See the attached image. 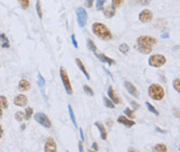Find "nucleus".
<instances>
[{
    "label": "nucleus",
    "instance_id": "nucleus-31",
    "mask_svg": "<svg viewBox=\"0 0 180 152\" xmlns=\"http://www.w3.org/2000/svg\"><path fill=\"white\" fill-rule=\"evenodd\" d=\"M15 119H16V121H18V122H22V121L24 120V112H17L15 114Z\"/></svg>",
    "mask_w": 180,
    "mask_h": 152
},
{
    "label": "nucleus",
    "instance_id": "nucleus-14",
    "mask_svg": "<svg viewBox=\"0 0 180 152\" xmlns=\"http://www.w3.org/2000/svg\"><path fill=\"white\" fill-rule=\"evenodd\" d=\"M118 122L124 126H126L127 128H130V127L134 126L135 125V122L131 119H128V118H126L125 116H119L118 117Z\"/></svg>",
    "mask_w": 180,
    "mask_h": 152
},
{
    "label": "nucleus",
    "instance_id": "nucleus-41",
    "mask_svg": "<svg viewBox=\"0 0 180 152\" xmlns=\"http://www.w3.org/2000/svg\"><path fill=\"white\" fill-rule=\"evenodd\" d=\"M78 148H79V152H83V147H82V141H80L78 143Z\"/></svg>",
    "mask_w": 180,
    "mask_h": 152
},
{
    "label": "nucleus",
    "instance_id": "nucleus-10",
    "mask_svg": "<svg viewBox=\"0 0 180 152\" xmlns=\"http://www.w3.org/2000/svg\"><path fill=\"white\" fill-rule=\"evenodd\" d=\"M107 94H108L109 99H110L114 104H120L121 102H122L121 98L119 97V95L116 93V91H114V88H112V86H108V89H107Z\"/></svg>",
    "mask_w": 180,
    "mask_h": 152
},
{
    "label": "nucleus",
    "instance_id": "nucleus-42",
    "mask_svg": "<svg viewBox=\"0 0 180 152\" xmlns=\"http://www.w3.org/2000/svg\"><path fill=\"white\" fill-rule=\"evenodd\" d=\"M106 125H107V126H112V121L110 120V119H109V120H106Z\"/></svg>",
    "mask_w": 180,
    "mask_h": 152
},
{
    "label": "nucleus",
    "instance_id": "nucleus-29",
    "mask_svg": "<svg viewBox=\"0 0 180 152\" xmlns=\"http://www.w3.org/2000/svg\"><path fill=\"white\" fill-rule=\"evenodd\" d=\"M35 9H37V13L39 18H43V11H42V6H41V1L37 0V4H35Z\"/></svg>",
    "mask_w": 180,
    "mask_h": 152
},
{
    "label": "nucleus",
    "instance_id": "nucleus-16",
    "mask_svg": "<svg viewBox=\"0 0 180 152\" xmlns=\"http://www.w3.org/2000/svg\"><path fill=\"white\" fill-rule=\"evenodd\" d=\"M103 15H104V17L108 18V19H110V18H112L116 15V9L114 7H112V5L110 6H106V7H103Z\"/></svg>",
    "mask_w": 180,
    "mask_h": 152
},
{
    "label": "nucleus",
    "instance_id": "nucleus-43",
    "mask_svg": "<svg viewBox=\"0 0 180 152\" xmlns=\"http://www.w3.org/2000/svg\"><path fill=\"white\" fill-rule=\"evenodd\" d=\"M93 148H94V151H98V145H97L96 142L93 143Z\"/></svg>",
    "mask_w": 180,
    "mask_h": 152
},
{
    "label": "nucleus",
    "instance_id": "nucleus-40",
    "mask_svg": "<svg viewBox=\"0 0 180 152\" xmlns=\"http://www.w3.org/2000/svg\"><path fill=\"white\" fill-rule=\"evenodd\" d=\"M130 103H131V105H132V107H133V109H137L139 107H140V105L135 102V101H130Z\"/></svg>",
    "mask_w": 180,
    "mask_h": 152
},
{
    "label": "nucleus",
    "instance_id": "nucleus-20",
    "mask_svg": "<svg viewBox=\"0 0 180 152\" xmlns=\"http://www.w3.org/2000/svg\"><path fill=\"white\" fill-rule=\"evenodd\" d=\"M153 151L154 152H167L168 151V147L165 145V144H156L154 147H153Z\"/></svg>",
    "mask_w": 180,
    "mask_h": 152
},
{
    "label": "nucleus",
    "instance_id": "nucleus-38",
    "mask_svg": "<svg viewBox=\"0 0 180 152\" xmlns=\"http://www.w3.org/2000/svg\"><path fill=\"white\" fill-rule=\"evenodd\" d=\"M71 40H72V43H73V46H74L75 48H78L77 41H76V39H75V35H71Z\"/></svg>",
    "mask_w": 180,
    "mask_h": 152
},
{
    "label": "nucleus",
    "instance_id": "nucleus-27",
    "mask_svg": "<svg viewBox=\"0 0 180 152\" xmlns=\"http://www.w3.org/2000/svg\"><path fill=\"white\" fill-rule=\"evenodd\" d=\"M0 106L2 108H7L9 107V102H7V99H6L5 96L1 95L0 96Z\"/></svg>",
    "mask_w": 180,
    "mask_h": 152
},
{
    "label": "nucleus",
    "instance_id": "nucleus-23",
    "mask_svg": "<svg viewBox=\"0 0 180 152\" xmlns=\"http://www.w3.org/2000/svg\"><path fill=\"white\" fill-rule=\"evenodd\" d=\"M129 50H130V48H129L128 44L122 43L120 46H119V51H120L121 53H123V54H127Z\"/></svg>",
    "mask_w": 180,
    "mask_h": 152
},
{
    "label": "nucleus",
    "instance_id": "nucleus-7",
    "mask_svg": "<svg viewBox=\"0 0 180 152\" xmlns=\"http://www.w3.org/2000/svg\"><path fill=\"white\" fill-rule=\"evenodd\" d=\"M34 120L37 121V123L44 126L45 128H50L51 127V121L48 118V116L44 114V112H37L34 114Z\"/></svg>",
    "mask_w": 180,
    "mask_h": 152
},
{
    "label": "nucleus",
    "instance_id": "nucleus-24",
    "mask_svg": "<svg viewBox=\"0 0 180 152\" xmlns=\"http://www.w3.org/2000/svg\"><path fill=\"white\" fill-rule=\"evenodd\" d=\"M103 102H104V105L106 106V107H108V108H114V106H116V104L112 102L109 98L107 97H103Z\"/></svg>",
    "mask_w": 180,
    "mask_h": 152
},
{
    "label": "nucleus",
    "instance_id": "nucleus-52",
    "mask_svg": "<svg viewBox=\"0 0 180 152\" xmlns=\"http://www.w3.org/2000/svg\"><path fill=\"white\" fill-rule=\"evenodd\" d=\"M0 68H1V66H0Z\"/></svg>",
    "mask_w": 180,
    "mask_h": 152
},
{
    "label": "nucleus",
    "instance_id": "nucleus-9",
    "mask_svg": "<svg viewBox=\"0 0 180 152\" xmlns=\"http://www.w3.org/2000/svg\"><path fill=\"white\" fill-rule=\"evenodd\" d=\"M44 150H45V152H57L56 143H55L54 139L52 137H48L46 139Z\"/></svg>",
    "mask_w": 180,
    "mask_h": 152
},
{
    "label": "nucleus",
    "instance_id": "nucleus-32",
    "mask_svg": "<svg viewBox=\"0 0 180 152\" xmlns=\"http://www.w3.org/2000/svg\"><path fill=\"white\" fill-rule=\"evenodd\" d=\"M23 9H27L29 7V0H18Z\"/></svg>",
    "mask_w": 180,
    "mask_h": 152
},
{
    "label": "nucleus",
    "instance_id": "nucleus-2",
    "mask_svg": "<svg viewBox=\"0 0 180 152\" xmlns=\"http://www.w3.org/2000/svg\"><path fill=\"white\" fill-rule=\"evenodd\" d=\"M92 31L95 35L103 41H110L112 39V31L108 29V27L105 24L100 22H95L92 25Z\"/></svg>",
    "mask_w": 180,
    "mask_h": 152
},
{
    "label": "nucleus",
    "instance_id": "nucleus-51",
    "mask_svg": "<svg viewBox=\"0 0 180 152\" xmlns=\"http://www.w3.org/2000/svg\"><path fill=\"white\" fill-rule=\"evenodd\" d=\"M89 152H97V151H94V150H89Z\"/></svg>",
    "mask_w": 180,
    "mask_h": 152
},
{
    "label": "nucleus",
    "instance_id": "nucleus-8",
    "mask_svg": "<svg viewBox=\"0 0 180 152\" xmlns=\"http://www.w3.org/2000/svg\"><path fill=\"white\" fill-rule=\"evenodd\" d=\"M152 18H153V13L148 9H143L139 15V19L142 23H148L152 20Z\"/></svg>",
    "mask_w": 180,
    "mask_h": 152
},
{
    "label": "nucleus",
    "instance_id": "nucleus-28",
    "mask_svg": "<svg viewBox=\"0 0 180 152\" xmlns=\"http://www.w3.org/2000/svg\"><path fill=\"white\" fill-rule=\"evenodd\" d=\"M146 106H147V108L149 109V112H151L152 114H154L155 116H158V115H159V112H158L157 109L155 108V106L152 105L150 102H146Z\"/></svg>",
    "mask_w": 180,
    "mask_h": 152
},
{
    "label": "nucleus",
    "instance_id": "nucleus-1",
    "mask_svg": "<svg viewBox=\"0 0 180 152\" xmlns=\"http://www.w3.org/2000/svg\"><path fill=\"white\" fill-rule=\"evenodd\" d=\"M156 44V39L149 35H141L137 40V49L143 54L151 53L152 48Z\"/></svg>",
    "mask_w": 180,
    "mask_h": 152
},
{
    "label": "nucleus",
    "instance_id": "nucleus-34",
    "mask_svg": "<svg viewBox=\"0 0 180 152\" xmlns=\"http://www.w3.org/2000/svg\"><path fill=\"white\" fill-rule=\"evenodd\" d=\"M173 86H174V89L176 90L178 93L180 92V79L179 78L174 79V81H173Z\"/></svg>",
    "mask_w": 180,
    "mask_h": 152
},
{
    "label": "nucleus",
    "instance_id": "nucleus-12",
    "mask_svg": "<svg viewBox=\"0 0 180 152\" xmlns=\"http://www.w3.org/2000/svg\"><path fill=\"white\" fill-rule=\"evenodd\" d=\"M124 84H125V88H126V90H127V92H128L129 94L131 95V96H133V97H135V98H139L140 94H139V91H137V89L134 86V84H132L130 81H125Z\"/></svg>",
    "mask_w": 180,
    "mask_h": 152
},
{
    "label": "nucleus",
    "instance_id": "nucleus-45",
    "mask_svg": "<svg viewBox=\"0 0 180 152\" xmlns=\"http://www.w3.org/2000/svg\"><path fill=\"white\" fill-rule=\"evenodd\" d=\"M2 135H3V128H2V126L0 125V140H1V138H2Z\"/></svg>",
    "mask_w": 180,
    "mask_h": 152
},
{
    "label": "nucleus",
    "instance_id": "nucleus-17",
    "mask_svg": "<svg viewBox=\"0 0 180 152\" xmlns=\"http://www.w3.org/2000/svg\"><path fill=\"white\" fill-rule=\"evenodd\" d=\"M75 63H76V65H77V67L79 68L80 71H81L83 74H84V76L86 77V79H88V80H90V79H91V76H90L89 72L86 71V67H84V65L82 64V62L80 60V58H76V60H75Z\"/></svg>",
    "mask_w": 180,
    "mask_h": 152
},
{
    "label": "nucleus",
    "instance_id": "nucleus-22",
    "mask_svg": "<svg viewBox=\"0 0 180 152\" xmlns=\"http://www.w3.org/2000/svg\"><path fill=\"white\" fill-rule=\"evenodd\" d=\"M32 115H33V109H32V107H26L25 112H24V119L25 120H29L30 118L32 117Z\"/></svg>",
    "mask_w": 180,
    "mask_h": 152
},
{
    "label": "nucleus",
    "instance_id": "nucleus-4",
    "mask_svg": "<svg viewBox=\"0 0 180 152\" xmlns=\"http://www.w3.org/2000/svg\"><path fill=\"white\" fill-rule=\"evenodd\" d=\"M60 79H62V81H63L64 88H65V90H66L67 94L72 95V94H73V89H72L71 81H70V78H69L68 72L65 70V68H64V67H60Z\"/></svg>",
    "mask_w": 180,
    "mask_h": 152
},
{
    "label": "nucleus",
    "instance_id": "nucleus-35",
    "mask_svg": "<svg viewBox=\"0 0 180 152\" xmlns=\"http://www.w3.org/2000/svg\"><path fill=\"white\" fill-rule=\"evenodd\" d=\"M37 83H39V86H40L41 89L42 88H44V84H45V79L43 78V76L39 73V75H37Z\"/></svg>",
    "mask_w": 180,
    "mask_h": 152
},
{
    "label": "nucleus",
    "instance_id": "nucleus-5",
    "mask_svg": "<svg viewBox=\"0 0 180 152\" xmlns=\"http://www.w3.org/2000/svg\"><path fill=\"white\" fill-rule=\"evenodd\" d=\"M167 63V58L163 54H153L149 58L148 64L153 68H160Z\"/></svg>",
    "mask_w": 180,
    "mask_h": 152
},
{
    "label": "nucleus",
    "instance_id": "nucleus-37",
    "mask_svg": "<svg viewBox=\"0 0 180 152\" xmlns=\"http://www.w3.org/2000/svg\"><path fill=\"white\" fill-rule=\"evenodd\" d=\"M135 1H137V3L139 5H143V6L148 5L151 2V0H135Z\"/></svg>",
    "mask_w": 180,
    "mask_h": 152
},
{
    "label": "nucleus",
    "instance_id": "nucleus-44",
    "mask_svg": "<svg viewBox=\"0 0 180 152\" xmlns=\"http://www.w3.org/2000/svg\"><path fill=\"white\" fill-rule=\"evenodd\" d=\"M79 132H80V138H81V141L84 140V135H83V131H82V129L80 128L79 129Z\"/></svg>",
    "mask_w": 180,
    "mask_h": 152
},
{
    "label": "nucleus",
    "instance_id": "nucleus-46",
    "mask_svg": "<svg viewBox=\"0 0 180 152\" xmlns=\"http://www.w3.org/2000/svg\"><path fill=\"white\" fill-rule=\"evenodd\" d=\"M156 130L159 132H163V133H166V130H163L161 128H159V127H156Z\"/></svg>",
    "mask_w": 180,
    "mask_h": 152
},
{
    "label": "nucleus",
    "instance_id": "nucleus-47",
    "mask_svg": "<svg viewBox=\"0 0 180 152\" xmlns=\"http://www.w3.org/2000/svg\"><path fill=\"white\" fill-rule=\"evenodd\" d=\"M128 152H139V151H137V149H134V148H129Z\"/></svg>",
    "mask_w": 180,
    "mask_h": 152
},
{
    "label": "nucleus",
    "instance_id": "nucleus-36",
    "mask_svg": "<svg viewBox=\"0 0 180 152\" xmlns=\"http://www.w3.org/2000/svg\"><path fill=\"white\" fill-rule=\"evenodd\" d=\"M124 0H112V7H114V9H118L119 6H121L122 4H123Z\"/></svg>",
    "mask_w": 180,
    "mask_h": 152
},
{
    "label": "nucleus",
    "instance_id": "nucleus-48",
    "mask_svg": "<svg viewBox=\"0 0 180 152\" xmlns=\"http://www.w3.org/2000/svg\"><path fill=\"white\" fill-rule=\"evenodd\" d=\"M2 115H3V110H2V107L0 106V118L2 117Z\"/></svg>",
    "mask_w": 180,
    "mask_h": 152
},
{
    "label": "nucleus",
    "instance_id": "nucleus-50",
    "mask_svg": "<svg viewBox=\"0 0 180 152\" xmlns=\"http://www.w3.org/2000/svg\"><path fill=\"white\" fill-rule=\"evenodd\" d=\"M169 37V35H167V33H165V35H163V37Z\"/></svg>",
    "mask_w": 180,
    "mask_h": 152
},
{
    "label": "nucleus",
    "instance_id": "nucleus-15",
    "mask_svg": "<svg viewBox=\"0 0 180 152\" xmlns=\"http://www.w3.org/2000/svg\"><path fill=\"white\" fill-rule=\"evenodd\" d=\"M95 126L97 127L98 130H99V132H100V138L101 140L103 141H105L107 140V131H106V129H105V126L103 125L101 122H95Z\"/></svg>",
    "mask_w": 180,
    "mask_h": 152
},
{
    "label": "nucleus",
    "instance_id": "nucleus-33",
    "mask_svg": "<svg viewBox=\"0 0 180 152\" xmlns=\"http://www.w3.org/2000/svg\"><path fill=\"white\" fill-rule=\"evenodd\" d=\"M104 3H105V0H96V9H97V11L103 9Z\"/></svg>",
    "mask_w": 180,
    "mask_h": 152
},
{
    "label": "nucleus",
    "instance_id": "nucleus-26",
    "mask_svg": "<svg viewBox=\"0 0 180 152\" xmlns=\"http://www.w3.org/2000/svg\"><path fill=\"white\" fill-rule=\"evenodd\" d=\"M124 114H125L126 116H127V118H129V119H133V118H135V115H134V110L131 108H129V107H126L125 109H124Z\"/></svg>",
    "mask_w": 180,
    "mask_h": 152
},
{
    "label": "nucleus",
    "instance_id": "nucleus-18",
    "mask_svg": "<svg viewBox=\"0 0 180 152\" xmlns=\"http://www.w3.org/2000/svg\"><path fill=\"white\" fill-rule=\"evenodd\" d=\"M18 86H19V90H20L21 92H26V91H29V90H30L31 84H30V82H29L28 80H26V79H21V80L19 81Z\"/></svg>",
    "mask_w": 180,
    "mask_h": 152
},
{
    "label": "nucleus",
    "instance_id": "nucleus-13",
    "mask_svg": "<svg viewBox=\"0 0 180 152\" xmlns=\"http://www.w3.org/2000/svg\"><path fill=\"white\" fill-rule=\"evenodd\" d=\"M95 55L99 58V60H101L102 63H105L109 66H112V65H116V60H112V58H108V56H106L104 53H99V52H95Z\"/></svg>",
    "mask_w": 180,
    "mask_h": 152
},
{
    "label": "nucleus",
    "instance_id": "nucleus-6",
    "mask_svg": "<svg viewBox=\"0 0 180 152\" xmlns=\"http://www.w3.org/2000/svg\"><path fill=\"white\" fill-rule=\"evenodd\" d=\"M76 17H77V23L79 25V27H84L86 25L88 22V13L84 9V7H77L76 9Z\"/></svg>",
    "mask_w": 180,
    "mask_h": 152
},
{
    "label": "nucleus",
    "instance_id": "nucleus-3",
    "mask_svg": "<svg viewBox=\"0 0 180 152\" xmlns=\"http://www.w3.org/2000/svg\"><path fill=\"white\" fill-rule=\"evenodd\" d=\"M148 94L153 100L160 101L165 97V90L158 83H152L148 88Z\"/></svg>",
    "mask_w": 180,
    "mask_h": 152
},
{
    "label": "nucleus",
    "instance_id": "nucleus-21",
    "mask_svg": "<svg viewBox=\"0 0 180 152\" xmlns=\"http://www.w3.org/2000/svg\"><path fill=\"white\" fill-rule=\"evenodd\" d=\"M68 112H69V115H70V119H71L72 123L76 127L77 126V122H76V119H75V115H74V112H73V108H72V105H70V104L68 105Z\"/></svg>",
    "mask_w": 180,
    "mask_h": 152
},
{
    "label": "nucleus",
    "instance_id": "nucleus-11",
    "mask_svg": "<svg viewBox=\"0 0 180 152\" xmlns=\"http://www.w3.org/2000/svg\"><path fill=\"white\" fill-rule=\"evenodd\" d=\"M28 102V99L26 97L25 95L23 94H19L17 95L16 97L14 98V104L16 106H20V107H23V106H25Z\"/></svg>",
    "mask_w": 180,
    "mask_h": 152
},
{
    "label": "nucleus",
    "instance_id": "nucleus-30",
    "mask_svg": "<svg viewBox=\"0 0 180 152\" xmlns=\"http://www.w3.org/2000/svg\"><path fill=\"white\" fill-rule=\"evenodd\" d=\"M83 91H84V93H86V95H89V96H94L93 89H92L90 86H88V84H84V86H83Z\"/></svg>",
    "mask_w": 180,
    "mask_h": 152
},
{
    "label": "nucleus",
    "instance_id": "nucleus-39",
    "mask_svg": "<svg viewBox=\"0 0 180 152\" xmlns=\"http://www.w3.org/2000/svg\"><path fill=\"white\" fill-rule=\"evenodd\" d=\"M84 4H86V7H92V6H93V4H94V0H86V3H84Z\"/></svg>",
    "mask_w": 180,
    "mask_h": 152
},
{
    "label": "nucleus",
    "instance_id": "nucleus-49",
    "mask_svg": "<svg viewBox=\"0 0 180 152\" xmlns=\"http://www.w3.org/2000/svg\"><path fill=\"white\" fill-rule=\"evenodd\" d=\"M25 124H22V125H21V129H22V130H24V129H25Z\"/></svg>",
    "mask_w": 180,
    "mask_h": 152
},
{
    "label": "nucleus",
    "instance_id": "nucleus-19",
    "mask_svg": "<svg viewBox=\"0 0 180 152\" xmlns=\"http://www.w3.org/2000/svg\"><path fill=\"white\" fill-rule=\"evenodd\" d=\"M0 46L2 48H9L11 44H9V40L7 39L5 33H0Z\"/></svg>",
    "mask_w": 180,
    "mask_h": 152
},
{
    "label": "nucleus",
    "instance_id": "nucleus-25",
    "mask_svg": "<svg viewBox=\"0 0 180 152\" xmlns=\"http://www.w3.org/2000/svg\"><path fill=\"white\" fill-rule=\"evenodd\" d=\"M86 42H88V43H86V44H88V48H89L91 51H93L94 53H95V52L98 51L97 46L95 45V43L91 40V39H88V41H86Z\"/></svg>",
    "mask_w": 180,
    "mask_h": 152
}]
</instances>
